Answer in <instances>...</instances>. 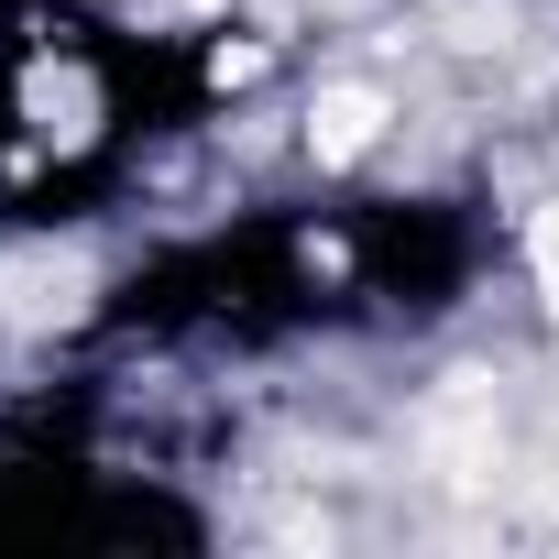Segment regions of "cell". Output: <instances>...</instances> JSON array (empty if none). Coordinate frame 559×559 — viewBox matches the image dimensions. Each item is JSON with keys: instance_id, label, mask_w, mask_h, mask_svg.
Segmentation results:
<instances>
[{"instance_id": "7a4b0ae2", "label": "cell", "mask_w": 559, "mask_h": 559, "mask_svg": "<svg viewBox=\"0 0 559 559\" xmlns=\"http://www.w3.org/2000/svg\"><path fill=\"white\" fill-rule=\"evenodd\" d=\"M526 263H537V286L559 297V209H537V230H526Z\"/></svg>"}, {"instance_id": "6da1fadb", "label": "cell", "mask_w": 559, "mask_h": 559, "mask_svg": "<svg viewBox=\"0 0 559 559\" xmlns=\"http://www.w3.org/2000/svg\"><path fill=\"white\" fill-rule=\"evenodd\" d=\"M373 132H384L373 88H330V99H319V154H362Z\"/></svg>"}]
</instances>
